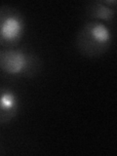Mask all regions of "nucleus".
<instances>
[{"mask_svg": "<svg viewBox=\"0 0 117 156\" xmlns=\"http://www.w3.org/2000/svg\"><path fill=\"white\" fill-rule=\"evenodd\" d=\"M41 57L27 45L0 49V72L15 80L32 79L41 73Z\"/></svg>", "mask_w": 117, "mask_h": 156, "instance_id": "f257e3e1", "label": "nucleus"}, {"mask_svg": "<svg viewBox=\"0 0 117 156\" xmlns=\"http://www.w3.org/2000/svg\"><path fill=\"white\" fill-rule=\"evenodd\" d=\"M113 27L98 21H85L76 32L74 47L82 57L98 58L113 46Z\"/></svg>", "mask_w": 117, "mask_h": 156, "instance_id": "f03ea898", "label": "nucleus"}, {"mask_svg": "<svg viewBox=\"0 0 117 156\" xmlns=\"http://www.w3.org/2000/svg\"><path fill=\"white\" fill-rule=\"evenodd\" d=\"M27 19L16 6L0 5V49L20 45L27 32Z\"/></svg>", "mask_w": 117, "mask_h": 156, "instance_id": "7ed1b4c3", "label": "nucleus"}, {"mask_svg": "<svg viewBox=\"0 0 117 156\" xmlns=\"http://www.w3.org/2000/svg\"><path fill=\"white\" fill-rule=\"evenodd\" d=\"M21 108L22 99L18 90L9 85H0V126L13 122Z\"/></svg>", "mask_w": 117, "mask_h": 156, "instance_id": "20e7f679", "label": "nucleus"}, {"mask_svg": "<svg viewBox=\"0 0 117 156\" xmlns=\"http://www.w3.org/2000/svg\"><path fill=\"white\" fill-rule=\"evenodd\" d=\"M116 9L107 7L102 0H92L84 7L83 17L86 21H98L113 27L116 21Z\"/></svg>", "mask_w": 117, "mask_h": 156, "instance_id": "39448f33", "label": "nucleus"}, {"mask_svg": "<svg viewBox=\"0 0 117 156\" xmlns=\"http://www.w3.org/2000/svg\"><path fill=\"white\" fill-rule=\"evenodd\" d=\"M102 3H104L105 5H106L107 7L116 9V5H117L116 0H102Z\"/></svg>", "mask_w": 117, "mask_h": 156, "instance_id": "423d86ee", "label": "nucleus"}]
</instances>
